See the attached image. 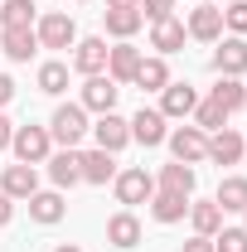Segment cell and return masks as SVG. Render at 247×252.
<instances>
[{
	"instance_id": "cell-43",
	"label": "cell",
	"mask_w": 247,
	"mask_h": 252,
	"mask_svg": "<svg viewBox=\"0 0 247 252\" xmlns=\"http://www.w3.org/2000/svg\"><path fill=\"white\" fill-rule=\"evenodd\" d=\"M78 5H83V0H78Z\"/></svg>"
},
{
	"instance_id": "cell-25",
	"label": "cell",
	"mask_w": 247,
	"mask_h": 252,
	"mask_svg": "<svg viewBox=\"0 0 247 252\" xmlns=\"http://www.w3.org/2000/svg\"><path fill=\"white\" fill-rule=\"evenodd\" d=\"M214 204L223 209V214H243V209H247V175H223Z\"/></svg>"
},
{
	"instance_id": "cell-34",
	"label": "cell",
	"mask_w": 247,
	"mask_h": 252,
	"mask_svg": "<svg viewBox=\"0 0 247 252\" xmlns=\"http://www.w3.org/2000/svg\"><path fill=\"white\" fill-rule=\"evenodd\" d=\"M170 15H175V0H141V20L160 25V20H170Z\"/></svg>"
},
{
	"instance_id": "cell-22",
	"label": "cell",
	"mask_w": 247,
	"mask_h": 252,
	"mask_svg": "<svg viewBox=\"0 0 247 252\" xmlns=\"http://www.w3.org/2000/svg\"><path fill=\"white\" fill-rule=\"evenodd\" d=\"M83 160V185H112L117 180V156H107V151H78Z\"/></svg>"
},
{
	"instance_id": "cell-36",
	"label": "cell",
	"mask_w": 247,
	"mask_h": 252,
	"mask_svg": "<svg viewBox=\"0 0 247 252\" xmlns=\"http://www.w3.org/2000/svg\"><path fill=\"white\" fill-rule=\"evenodd\" d=\"M10 219H15V199L0 194V228H10Z\"/></svg>"
},
{
	"instance_id": "cell-1",
	"label": "cell",
	"mask_w": 247,
	"mask_h": 252,
	"mask_svg": "<svg viewBox=\"0 0 247 252\" xmlns=\"http://www.w3.org/2000/svg\"><path fill=\"white\" fill-rule=\"evenodd\" d=\"M88 131H93V122H88V112H83L78 102H59V107H54V117H49V136H54L59 151H78Z\"/></svg>"
},
{
	"instance_id": "cell-23",
	"label": "cell",
	"mask_w": 247,
	"mask_h": 252,
	"mask_svg": "<svg viewBox=\"0 0 247 252\" xmlns=\"http://www.w3.org/2000/svg\"><path fill=\"white\" fill-rule=\"evenodd\" d=\"M189 228L199 233V238H214L218 228H223V209H218L214 199H189Z\"/></svg>"
},
{
	"instance_id": "cell-28",
	"label": "cell",
	"mask_w": 247,
	"mask_h": 252,
	"mask_svg": "<svg viewBox=\"0 0 247 252\" xmlns=\"http://www.w3.org/2000/svg\"><path fill=\"white\" fill-rule=\"evenodd\" d=\"M209 97H214V102L228 112V117L247 107V88H243V78H218L214 88H209Z\"/></svg>"
},
{
	"instance_id": "cell-44",
	"label": "cell",
	"mask_w": 247,
	"mask_h": 252,
	"mask_svg": "<svg viewBox=\"0 0 247 252\" xmlns=\"http://www.w3.org/2000/svg\"><path fill=\"white\" fill-rule=\"evenodd\" d=\"M243 112H247V107H243Z\"/></svg>"
},
{
	"instance_id": "cell-29",
	"label": "cell",
	"mask_w": 247,
	"mask_h": 252,
	"mask_svg": "<svg viewBox=\"0 0 247 252\" xmlns=\"http://www.w3.org/2000/svg\"><path fill=\"white\" fill-rule=\"evenodd\" d=\"M34 83H39V93H49V97H63V93H68V63H63V59H49V63H39Z\"/></svg>"
},
{
	"instance_id": "cell-37",
	"label": "cell",
	"mask_w": 247,
	"mask_h": 252,
	"mask_svg": "<svg viewBox=\"0 0 247 252\" xmlns=\"http://www.w3.org/2000/svg\"><path fill=\"white\" fill-rule=\"evenodd\" d=\"M185 252H214V238H199V233H194L185 243Z\"/></svg>"
},
{
	"instance_id": "cell-32",
	"label": "cell",
	"mask_w": 247,
	"mask_h": 252,
	"mask_svg": "<svg viewBox=\"0 0 247 252\" xmlns=\"http://www.w3.org/2000/svg\"><path fill=\"white\" fill-rule=\"evenodd\" d=\"M214 252H247V228H218Z\"/></svg>"
},
{
	"instance_id": "cell-11",
	"label": "cell",
	"mask_w": 247,
	"mask_h": 252,
	"mask_svg": "<svg viewBox=\"0 0 247 252\" xmlns=\"http://www.w3.org/2000/svg\"><path fill=\"white\" fill-rule=\"evenodd\" d=\"M25 204H30V219L39 223V228H54V223L68 219V199H63V189H34Z\"/></svg>"
},
{
	"instance_id": "cell-42",
	"label": "cell",
	"mask_w": 247,
	"mask_h": 252,
	"mask_svg": "<svg viewBox=\"0 0 247 252\" xmlns=\"http://www.w3.org/2000/svg\"><path fill=\"white\" fill-rule=\"evenodd\" d=\"M218 5H233V0H218Z\"/></svg>"
},
{
	"instance_id": "cell-30",
	"label": "cell",
	"mask_w": 247,
	"mask_h": 252,
	"mask_svg": "<svg viewBox=\"0 0 247 252\" xmlns=\"http://www.w3.org/2000/svg\"><path fill=\"white\" fill-rule=\"evenodd\" d=\"M102 25H107V34L122 44V39H131L146 20H141V10H102Z\"/></svg>"
},
{
	"instance_id": "cell-41",
	"label": "cell",
	"mask_w": 247,
	"mask_h": 252,
	"mask_svg": "<svg viewBox=\"0 0 247 252\" xmlns=\"http://www.w3.org/2000/svg\"><path fill=\"white\" fill-rule=\"evenodd\" d=\"M243 228H247V209H243Z\"/></svg>"
},
{
	"instance_id": "cell-17",
	"label": "cell",
	"mask_w": 247,
	"mask_h": 252,
	"mask_svg": "<svg viewBox=\"0 0 247 252\" xmlns=\"http://www.w3.org/2000/svg\"><path fill=\"white\" fill-rule=\"evenodd\" d=\"M185 39H189V30H185V20H160V25H151V49L160 54V59H170V54H180L185 49Z\"/></svg>"
},
{
	"instance_id": "cell-9",
	"label": "cell",
	"mask_w": 247,
	"mask_h": 252,
	"mask_svg": "<svg viewBox=\"0 0 247 252\" xmlns=\"http://www.w3.org/2000/svg\"><path fill=\"white\" fill-rule=\"evenodd\" d=\"M131 122V141L136 146H146V151H155V146H165V136H170V122L160 117V107H141L136 117H126Z\"/></svg>"
},
{
	"instance_id": "cell-18",
	"label": "cell",
	"mask_w": 247,
	"mask_h": 252,
	"mask_svg": "<svg viewBox=\"0 0 247 252\" xmlns=\"http://www.w3.org/2000/svg\"><path fill=\"white\" fill-rule=\"evenodd\" d=\"M243 156H247V141L233 131V126H223V131L209 136V160H214V165H238Z\"/></svg>"
},
{
	"instance_id": "cell-10",
	"label": "cell",
	"mask_w": 247,
	"mask_h": 252,
	"mask_svg": "<svg viewBox=\"0 0 247 252\" xmlns=\"http://www.w3.org/2000/svg\"><path fill=\"white\" fill-rule=\"evenodd\" d=\"M214 73L218 78H243L247 73V39L243 34H228V39H218V49H214Z\"/></svg>"
},
{
	"instance_id": "cell-16",
	"label": "cell",
	"mask_w": 247,
	"mask_h": 252,
	"mask_svg": "<svg viewBox=\"0 0 247 252\" xmlns=\"http://www.w3.org/2000/svg\"><path fill=\"white\" fill-rule=\"evenodd\" d=\"M34 189H39V165H5L0 170V194H10V199H30Z\"/></svg>"
},
{
	"instance_id": "cell-33",
	"label": "cell",
	"mask_w": 247,
	"mask_h": 252,
	"mask_svg": "<svg viewBox=\"0 0 247 252\" xmlns=\"http://www.w3.org/2000/svg\"><path fill=\"white\" fill-rule=\"evenodd\" d=\"M223 30H228V34H247V0L223 5Z\"/></svg>"
},
{
	"instance_id": "cell-6",
	"label": "cell",
	"mask_w": 247,
	"mask_h": 252,
	"mask_svg": "<svg viewBox=\"0 0 247 252\" xmlns=\"http://www.w3.org/2000/svg\"><path fill=\"white\" fill-rule=\"evenodd\" d=\"M97 141V151H107V156H122L126 146H131V122L126 117H117V112H102L93 122V131H88Z\"/></svg>"
},
{
	"instance_id": "cell-7",
	"label": "cell",
	"mask_w": 247,
	"mask_h": 252,
	"mask_svg": "<svg viewBox=\"0 0 247 252\" xmlns=\"http://www.w3.org/2000/svg\"><path fill=\"white\" fill-rule=\"evenodd\" d=\"M189 39H199V44H218L223 39V5L214 0H199L194 10H189Z\"/></svg>"
},
{
	"instance_id": "cell-38",
	"label": "cell",
	"mask_w": 247,
	"mask_h": 252,
	"mask_svg": "<svg viewBox=\"0 0 247 252\" xmlns=\"http://www.w3.org/2000/svg\"><path fill=\"white\" fill-rule=\"evenodd\" d=\"M10 136H15V126H10L5 112H0V151H10Z\"/></svg>"
},
{
	"instance_id": "cell-21",
	"label": "cell",
	"mask_w": 247,
	"mask_h": 252,
	"mask_svg": "<svg viewBox=\"0 0 247 252\" xmlns=\"http://www.w3.org/2000/svg\"><path fill=\"white\" fill-rule=\"evenodd\" d=\"M194 185H199L194 165H180V160L160 165V175H155V189H170V194H185V199H194Z\"/></svg>"
},
{
	"instance_id": "cell-14",
	"label": "cell",
	"mask_w": 247,
	"mask_h": 252,
	"mask_svg": "<svg viewBox=\"0 0 247 252\" xmlns=\"http://www.w3.org/2000/svg\"><path fill=\"white\" fill-rule=\"evenodd\" d=\"M73 73L93 78V73H107V39L102 34H88L73 44Z\"/></svg>"
},
{
	"instance_id": "cell-4",
	"label": "cell",
	"mask_w": 247,
	"mask_h": 252,
	"mask_svg": "<svg viewBox=\"0 0 247 252\" xmlns=\"http://www.w3.org/2000/svg\"><path fill=\"white\" fill-rule=\"evenodd\" d=\"M34 34H39V49H73L78 44V25L68 10H49L34 20Z\"/></svg>"
},
{
	"instance_id": "cell-2",
	"label": "cell",
	"mask_w": 247,
	"mask_h": 252,
	"mask_svg": "<svg viewBox=\"0 0 247 252\" xmlns=\"http://www.w3.org/2000/svg\"><path fill=\"white\" fill-rule=\"evenodd\" d=\"M112 194H117V204H122V209L151 204V194H155V175L146 170V165H126V170H117V180H112Z\"/></svg>"
},
{
	"instance_id": "cell-13",
	"label": "cell",
	"mask_w": 247,
	"mask_h": 252,
	"mask_svg": "<svg viewBox=\"0 0 247 252\" xmlns=\"http://www.w3.org/2000/svg\"><path fill=\"white\" fill-rule=\"evenodd\" d=\"M141 59H146V54H141V49H136L131 39H122V44H112V49H107V78H112L117 88H126V83L136 78V68H141Z\"/></svg>"
},
{
	"instance_id": "cell-3",
	"label": "cell",
	"mask_w": 247,
	"mask_h": 252,
	"mask_svg": "<svg viewBox=\"0 0 247 252\" xmlns=\"http://www.w3.org/2000/svg\"><path fill=\"white\" fill-rule=\"evenodd\" d=\"M10 151H15L20 165H44V160L54 156V136H49V126H15Z\"/></svg>"
},
{
	"instance_id": "cell-15",
	"label": "cell",
	"mask_w": 247,
	"mask_h": 252,
	"mask_svg": "<svg viewBox=\"0 0 247 252\" xmlns=\"http://www.w3.org/2000/svg\"><path fill=\"white\" fill-rule=\"evenodd\" d=\"M146 238V228H141V219H136V209H117L112 219H107V248H136Z\"/></svg>"
},
{
	"instance_id": "cell-20",
	"label": "cell",
	"mask_w": 247,
	"mask_h": 252,
	"mask_svg": "<svg viewBox=\"0 0 247 252\" xmlns=\"http://www.w3.org/2000/svg\"><path fill=\"white\" fill-rule=\"evenodd\" d=\"M44 165H49V180H54V189H73V185H83V160H78V151H54Z\"/></svg>"
},
{
	"instance_id": "cell-19",
	"label": "cell",
	"mask_w": 247,
	"mask_h": 252,
	"mask_svg": "<svg viewBox=\"0 0 247 252\" xmlns=\"http://www.w3.org/2000/svg\"><path fill=\"white\" fill-rule=\"evenodd\" d=\"M34 54H39V34L34 30H0V59L30 63Z\"/></svg>"
},
{
	"instance_id": "cell-5",
	"label": "cell",
	"mask_w": 247,
	"mask_h": 252,
	"mask_svg": "<svg viewBox=\"0 0 247 252\" xmlns=\"http://www.w3.org/2000/svg\"><path fill=\"white\" fill-rule=\"evenodd\" d=\"M165 146H170V156L180 160V165H199V160H209V131H199V126H175V131L165 136Z\"/></svg>"
},
{
	"instance_id": "cell-35",
	"label": "cell",
	"mask_w": 247,
	"mask_h": 252,
	"mask_svg": "<svg viewBox=\"0 0 247 252\" xmlns=\"http://www.w3.org/2000/svg\"><path fill=\"white\" fill-rule=\"evenodd\" d=\"M10 102H15V78H5V73H0V112H5Z\"/></svg>"
},
{
	"instance_id": "cell-26",
	"label": "cell",
	"mask_w": 247,
	"mask_h": 252,
	"mask_svg": "<svg viewBox=\"0 0 247 252\" xmlns=\"http://www.w3.org/2000/svg\"><path fill=\"white\" fill-rule=\"evenodd\" d=\"M141 93H165V83H170V63L160 59V54H151V59H141V68H136V78H131Z\"/></svg>"
},
{
	"instance_id": "cell-39",
	"label": "cell",
	"mask_w": 247,
	"mask_h": 252,
	"mask_svg": "<svg viewBox=\"0 0 247 252\" xmlns=\"http://www.w3.org/2000/svg\"><path fill=\"white\" fill-rule=\"evenodd\" d=\"M107 10H141V0H107Z\"/></svg>"
},
{
	"instance_id": "cell-12",
	"label": "cell",
	"mask_w": 247,
	"mask_h": 252,
	"mask_svg": "<svg viewBox=\"0 0 247 252\" xmlns=\"http://www.w3.org/2000/svg\"><path fill=\"white\" fill-rule=\"evenodd\" d=\"M194 107H199V93L189 88V83H165V93H160V117L165 122H185V117H194Z\"/></svg>"
},
{
	"instance_id": "cell-8",
	"label": "cell",
	"mask_w": 247,
	"mask_h": 252,
	"mask_svg": "<svg viewBox=\"0 0 247 252\" xmlns=\"http://www.w3.org/2000/svg\"><path fill=\"white\" fill-rule=\"evenodd\" d=\"M117 97H122V88L107 78V73H93V78H83V97H78V107L83 112H117Z\"/></svg>"
},
{
	"instance_id": "cell-31",
	"label": "cell",
	"mask_w": 247,
	"mask_h": 252,
	"mask_svg": "<svg viewBox=\"0 0 247 252\" xmlns=\"http://www.w3.org/2000/svg\"><path fill=\"white\" fill-rule=\"evenodd\" d=\"M194 126H199V131H209V136H214V131H223V126H228V112H223V107H218L214 97H204V102H199V107H194Z\"/></svg>"
},
{
	"instance_id": "cell-24",
	"label": "cell",
	"mask_w": 247,
	"mask_h": 252,
	"mask_svg": "<svg viewBox=\"0 0 247 252\" xmlns=\"http://www.w3.org/2000/svg\"><path fill=\"white\" fill-rule=\"evenodd\" d=\"M185 214H189V199L185 194H170V189H155L151 194V219L155 223H185Z\"/></svg>"
},
{
	"instance_id": "cell-27",
	"label": "cell",
	"mask_w": 247,
	"mask_h": 252,
	"mask_svg": "<svg viewBox=\"0 0 247 252\" xmlns=\"http://www.w3.org/2000/svg\"><path fill=\"white\" fill-rule=\"evenodd\" d=\"M39 5L34 0H0V30H34Z\"/></svg>"
},
{
	"instance_id": "cell-40",
	"label": "cell",
	"mask_w": 247,
	"mask_h": 252,
	"mask_svg": "<svg viewBox=\"0 0 247 252\" xmlns=\"http://www.w3.org/2000/svg\"><path fill=\"white\" fill-rule=\"evenodd\" d=\"M54 252H83V248H78V243H59Z\"/></svg>"
}]
</instances>
